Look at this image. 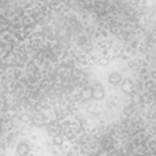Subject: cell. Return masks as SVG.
<instances>
[{
    "mask_svg": "<svg viewBox=\"0 0 156 156\" xmlns=\"http://www.w3.org/2000/svg\"><path fill=\"white\" fill-rule=\"evenodd\" d=\"M16 152L19 156H27L30 152V148L26 143H19V145L16 147Z\"/></svg>",
    "mask_w": 156,
    "mask_h": 156,
    "instance_id": "1",
    "label": "cell"
},
{
    "mask_svg": "<svg viewBox=\"0 0 156 156\" xmlns=\"http://www.w3.org/2000/svg\"><path fill=\"white\" fill-rule=\"evenodd\" d=\"M121 80H122V77L119 76V74H116V73H114V74H111L110 76V82L111 83H118Z\"/></svg>",
    "mask_w": 156,
    "mask_h": 156,
    "instance_id": "2",
    "label": "cell"
}]
</instances>
